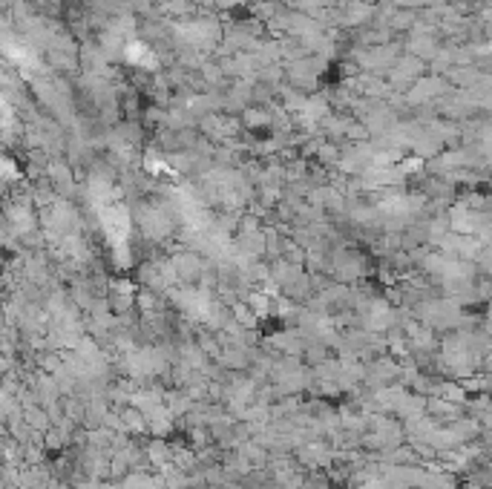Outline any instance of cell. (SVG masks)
Wrapping results in <instances>:
<instances>
[{
    "mask_svg": "<svg viewBox=\"0 0 492 489\" xmlns=\"http://www.w3.org/2000/svg\"><path fill=\"white\" fill-rule=\"evenodd\" d=\"M193 489H210V486H204V483H201V486H193Z\"/></svg>",
    "mask_w": 492,
    "mask_h": 489,
    "instance_id": "obj_1",
    "label": "cell"
}]
</instances>
